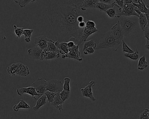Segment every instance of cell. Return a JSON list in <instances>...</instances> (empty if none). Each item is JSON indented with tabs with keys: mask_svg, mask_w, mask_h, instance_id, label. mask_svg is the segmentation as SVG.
Segmentation results:
<instances>
[{
	"mask_svg": "<svg viewBox=\"0 0 149 119\" xmlns=\"http://www.w3.org/2000/svg\"><path fill=\"white\" fill-rule=\"evenodd\" d=\"M47 15L56 41L68 42L74 39L77 45H82L84 29L79 27L77 18L82 15L80 8L64 0H54L49 3Z\"/></svg>",
	"mask_w": 149,
	"mask_h": 119,
	"instance_id": "6da1fadb",
	"label": "cell"
},
{
	"mask_svg": "<svg viewBox=\"0 0 149 119\" xmlns=\"http://www.w3.org/2000/svg\"><path fill=\"white\" fill-rule=\"evenodd\" d=\"M119 19L118 21L123 29L124 36H129L136 31L139 28V23L137 17L122 16Z\"/></svg>",
	"mask_w": 149,
	"mask_h": 119,
	"instance_id": "7a4b0ae2",
	"label": "cell"
},
{
	"mask_svg": "<svg viewBox=\"0 0 149 119\" xmlns=\"http://www.w3.org/2000/svg\"><path fill=\"white\" fill-rule=\"evenodd\" d=\"M122 44V41L119 40L113 36L110 31H109L104 35L97 45L95 50L101 49L112 48L116 51Z\"/></svg>",
	"mask_w": 149,
	"mask_h": 119,
	"instance_id": "3957f363",
	"label": "cell"
},
{
	"mask_svg": "<svg viewBox=\"0 0 149 119\" xmlns=\"http://www.w3.org/2000/svg\"><path fill=\"white\" fill-rule=\"evenodd\" d=\"M135 6L132 3L125 4L122 11L120 12L117 13L116 17L119 18L122 16H124V17L136 16L139 18V15L135 12Z\"/></svg>",
	"mask_w": 149,
	"mask_h": 119,
	"instance_id": "277c9868",
	"label": "cell"
},
{
	"mask_svg": "<svg viewBox=\"0 0 149 119\" xmlns=\"http://www.w3.org/2000/svg\"><path fill=\"white\" fill-rule=\"evenodd\" d=\"M63 90V85L61 81L57 80L47 81L46 91L60 93Z\"/></svg>",
	"mask_w": 149,
	"mask_h": 119,
	"instance_id": "5b68a950",
	"label": "cell"
},
{
	"mask_svg": "<svg viewBox=\"0 0 149 119\" xmlns=\"http://www.w3.org/2000/svg\"><path fill=\"white\" fill-rule=\"evenodd\" d=\"M79 45L75 44L74 47L69 48V52L68 53L62 55V58L63 59L66 58L73 59L77 60L78 61H82V58L80 57L81 53L79 50Z\"/></svg>",
	"mask_w": 149,
	"mask_h": 119,
	"instance_id": "8992f818",
	"label": "cell"
},
{
	"mask_svg": "<svg viewBox=\"0 0 149 119\" xmlns=\"http://www.w3.org/2000/svg\"><path fill=\"white\" fill-rule=\"evenodd\" d=\"M16 91H17L18 95L19 96H22L24 93L28 94L31 95L33 98L36 100H38L39 98L42 95L38 93L35 88L33 86L17 89Z\"/></svg>",
	"mask_w": 149,
	"mask_h": 119,
	"instance_id": "52a82bcc",
	"label": "cell"
},
{
	"mask_svg": "<svg viewBox=\"0 0 149 119\" xmlns=\"http://www.w3.org/2000/svg\"><path fill=\"white\" fill-rule=\"evenodd\" d=\"M47 85V80L42 78H39L32 84V86L35 88L38 93L43 95L46 92Z\"/></svg>",
	"mask_w": 149,
	"mask_h": 119,
	"instance_id": "ba28073f",
	"label": "cell"
},
{
	"mask_svg": "<svg viewBox=\"0 0 149 119\" xmlns=\"http://www.w3.org/2000/svg\"><path fill=\"white\" fill-rule=\"evenodd\" d=\"M96 82L94 80H91L89 84L85 87L82 88L81 91L82 92V94L83 97L89 98L91 100L95 101L96 100L94 97L92 92V87L94 86L95 85Z\"/></svg>",
	"mask_w": 149,
	"mask_h": 119,
	"instance_id": "9c48e42d",
	"label": "cell"
},
{
	"mask_svg": "<svg viewBox=\"0 0 149 119\" xmlns=\"http://www.w3.org/2000/svg\"><path fill=\"white\" fill-rule=\"evenodd\" d=\"M110 31L111 34L118 39L123 40L124 37L123 33L119 21L111 27Z\"/></svg>",
	"mask_w": 149,
	"mask_h": 119,
	"instance_id": "30bf717a",
	"label": "cell"
},
{
	"mask_svg": "<svg viewBox=\"0 0 149 119\" xmlns=\"http://www.w3.org/2000/svg\"><path fill=\"white\" fill-rule=\"evenodd\" d=\"M50 40V39L47 38V36L45 35H41L36 38L34 43L36 46L40 48L42 50H44L47 48L48 42Z\"/></svg>",
	"mask_w": 149,
	"mask_h": 119,
	"instance_id": "8fae6325",
	"label": "cell"
},
{
	"mask_svg": "<svg viewBox=\"0 0 149 119\" xmlns=\"http://www.w3.org/2000/svg\"><path fill=\"white\" fill-rule=\"evenodd\" d=\"M43 50L38 47L35 46L33 48H29L28 50L29 55L33 59L41 60V55Z\"/></svg>",
	"mask_w": 149,
	"mask_h": 119,
	"instance_id": "7c38bea8",
	"label": "cell"
},
{
	"mask_svg": "<svg viewBox=\"0 0 149 119\" xmlns=\"http://www.w3.org/2000/svg\"><path fill=\"white\" fill-rule=\"evenodd\" d=\"M55 45L59 49V53L62 55L67 54L69 52V48L68 46L67 42H60L58 41H56Z\"/></svg>",
	"mask_w": 149,
	"mask_h": 119,
	"instance_id": "4fadbf2b",
	"label": "cell"
},
{
	"mask_svg": "<svg viewBox=\"0 0 149 119\" xmlns=\"http://www.w3.org/2000/svg\"><path fill=\"white\" fill-rule=\"evenodd\" d=\"M99 2V0H85L80 9L84 11L88 8H96L97 4Z\"/></svg>",
	"mask_w": 149,
	"mask_h": 119,
	"instance_id": "5bb4252c",
	"label": "cell"
},
{
	"mask_svg": "<svg viewBox=\"0 0 149 119\" xmlns=\"http://www.w3.org/2000/svg\"><path fill=\"white\" fill-rule=\"evenodd\" d=\"M63 102L61 98L60 94L57 93L54 99L52 105L56 108L61 113L62 111H63Z\"/></svg>",
	"mask_w": 149,
	"mask_h": 119,
	"instance_id": "9a60e30c",
	"label": "cell"
},
{
	"mask_svg": "<svg viewBox=\"0 0 149 119\" xmlns=\"http://www.w3.org/2000/svg\"><path fill=\"white\" fill-rule=\"evenodd\" d=\"M29 74H30V71H29V68L28 66H25L22 63H21L20 65L16 72V75H19V76L26 77L29 75Z\"/></svg>",
	"mask_w": 149,
	"mask_h": 119,
	"instance_id": "2e32d148",
	"label": "cell"
},
{
	"mask_svg": "<svg viewBox=\"0 0 149 119\" xmlns=\"http://www.w3.org/2000/svg\"><path fill=\"white\" fill-rule=\"evenodd\" d=\"M47 97L46 95H42V96H41L40 98L37 100V102L35 106L33 107V109L34 111H37L42 106L47 103Z\"/></svg>",
	"mask_w": 149,
	"mask_h": 119,
	"instance_id": "e0dca14e",
	"label": "cell"
},
{
	"mask_svg": "<svg viewBox=\"0 0 149 119\" xmlns=\"http://www.w3.org/2000/svg\"><path fill=\"white\" fill-rule=\"evenodd\" d=\"M97 31H98L97 29H95V30H91V29H89V28L85 27L84 29L82 36V42L84 43L87 41L88 38L90 35H92L93 34L96 33L97 32Z\"/></svg>",
	"mask_w": 149,
	"mask_h": 119,
	"instance_id": "ac0fdd59",
	"label": "cell"
},
{
	"mask_svg": "<svg viewBox=\"0 0 149 119\" xmlns=\"http://www.w3.org/2000/svg\"><path fill=\"white\" fill-rule=\"evenodd\" d=\"M30 108V106L28 105L23 100H21L18 104L14 105L13 107V109L15 112H18L21 109H29Z\"/></svg>",
	"mask_w": 149,
	"mask_h": 119,
	"instance_id": "d6986e66",
	"label": "cell"
},
{
	"mask_svg": "<svg viewBox=\"0 0 149 119\" xmlns=\"http://www.w3.org/2000/svg\"><path fill=\"white\" fill-rule=\"evenodd\" d=\"M139 26H140L141 30L144 32L145 29H146V26H147V23H148L147 18H146L145 14L142 13L139 15Z\"/></svg>",
	"mask_w": 149,
	"mask_h": 119,
	"instance_id": "ffe728a7",
	"label": "cell"
},
{
	"mask_svg": "<svg viewBox=\"0 0 149 119\" xmlns=\"http://www.w3.org/2000/svg\"><path fill=\"white\" fill-rule=\"evenodd\" d=\"M21 63L18 62V63H13V64L10 65L7 69L8 73L12 76H15L16 75V72L20 65Z\"/></svg>",
	"mask_w": 149,
	"mask_h": 119,
	"instance_id": "44dd1931",
	"label": "cell"
},
{
	"mask_svg": "<svg viewBox=\"0 0 149 119\" xmlns=\"http://www.w3.org/2000/svg\"><path fill=\"white\" fill-rule=\"evenodd\" d=\"M148 66V63L146 60L145 55H143L139 59L138 63V69L139 70H143Z\"/></svg>",
	"mask_w": 149,
	"mask_h": 119,
	"instance_id": "7402d4cb",
	"label": "cell"
},
{
	"mask_svg": "<svg viewBox=\"0 0 149 119\" xmlns=\"http://www.w3.org/2000/svg\"><path fill=\"white\" fill-rule=\"evenodd\" d=\"M113 7L112 5H109L100 2H98L96 6V8L101 12H105L108 9Z\"/></svg>",
	"mask_w": 149,
	"mask_h": 119,
	"instance_id": "603a6c76",
	"label": "cell"
},
{
	"mask_svg": "<svg viewBox=\"0 0 149 119\" xmlns=\"http://www.w3.org/2000/svg\"><path fill=\"white\" fill-rule=\"evenodd\" d=\"M47 52H56L59 53V50L58 48L56 47L55 45V42L53 41L52 40H50L47 43V46L46 48H45Z\"/></svg>",
	"mask_w": 149,
	"mask_h": 119,
	"instance_id": "cb8c5ba5",
	"label": "cell"
},
{
	"mask_svg": "<svg viewBox=\"0 0 149 119\" xmlns=\"http://www.w3.org/2000/svg\"><path fill=\"white\" fill-rule=\"evenodd\" d=\"M97 46V45L96 43L95 42V41L91 39L90 40L86 41L84 42L83 47V52H84L86 48L89 47L93 48L95 50Z\"/></svg>",
	"mask_w": 149,
	"mask_h": 119,
	"instance_id": "d4e9b609",
	"label": "cell"
},
{
	"mask_svg": "<svg viewBox=\"0 0 149 119\" xmlns=\"http://www.w3.org/2000/svg\"><path fill=\"white\" fill-rule=\"evenodd\" d=\"M111 5L114 7H116L118 9V13L120 12L123 8L124 1V0H115Z\"/></svg>",
	"mask_w": 149,
	"mask_h": 119,
	"instance_id": "484cf974",
	"label": "cell"
},
{
	"mask_svg": "<svg viewBox=\"0 0 149 119\" xmlns=\"http://www.w3.org/2000/svg\"><path fill=\"white\" fill-rule=\"evenodd\" d=\"M124 56L132 60L137 61L139 58V52L137 49H136L135 52L133 53H125L124 54Z\"/></svg>",
	"mask_w": 149,
	"mask_h": 119,
	"instance_id": "4316f807",
	"label": "cell"
},
{
	"mask_svg": "<svg viewBox=\"0 0 149 119\" xmlns=\"http://www.w3.org/2000/svg\"><path fill=\"white\" fill-rule=\"evenodd\" d=\"M60 55H61V54L58 53V52H51V51L47 52L45 60H47L53 59H56V58H59Z\"/></svg>",
	"mask_w": 149,
	"mask_h": 119,
	"instance_id": "83f0119b",
	"label": "cell"
},
{
	"mask_svg": "<svg viewBox=\"0 0 149 119\" xmlns=\"http://www.w3.org/2000/svg\"><path fill=\"white\" fill-rule=\"evenodd\" d=\"M33 32V29H25L23 32V35L25 36V40L26 42L29 43L31 41V36Z\"/></svg>",
	"mask_w": 149,
	"mask_h": 119,
	"instance_id": "f1b7e54d",
	"label": "cell"
},
{
	"mask_svg": "<svg viewBox=\"0 0 149 119\" xmlns=\"http://www.w3.org/2000/svg\"><path fill=\"white\" fill-rule=\"evenodd\" d=\"M57 93H54V92H50L49 91H46L44 94L46 95L47 97V100L49 102V104H52L54 101V99Z\"/></svg>",
	"mask_w": 149,
	"mask_h": 119,
	"instance_id": "f546056e",
	"label": "cell"
},
{
	"mask_svg": "<svg viewBox=\"0 0 149 119\" xmlns=\"http://www.w3.org/2000/svg\"><path fill=\"white\" fill-rule=\"evenodd\" d=\"M85 0H68V2L77 8H81Z\"/></svg>",
	"mask_w": 149,
	"mask_h": 119,
	"instance_id": "4dcf8cb0",
	"label": "cell"
},
{
	"mask_svg": "<svg viewBox=\"0 0 149 119\" xmlns=\"http://www.w3.org/2000/svg\"><path fill=\"white\" fill-rule=\"evenodd\" d=\"M14 28L15 33L16 35V37L17 38H20L21 37L22 35H23V32H24V28H23L18 27L15 25L13 26Z\"/></svg>",
	"mask_w": 149,
	"mask_h": 119,
	"instance_id": "1f68e13d",
	"label": "cell"
},
{
	"mask_svg": "<svg viewBox=\"0 0 149 119\" xmlns=\"http://www.w3.org/2000/svg\"><path fill=\"white\" fill-rule=\"evenodd\" d=\"M122 45H123V53H133L134 51L131 49L125 43L124 40H122Z\"/></svg>",
	"mask_w": 149,
	"mask_h": 119,
	"instance_id": "d6a6232c",
	"label": "cell"
},
{
	"mask_svg": "<svg viewBox=\"0 0 149 119\" xmlns=\"http://www.w3.org/2000/svg\"><path fill=\"white\" fill-rule=\"evenodd\" d=\"M71 80L69 77H65L64 80V84H63V89L67 91H70V82Z\"/></svg>",
	"mask_w": 149,
	"mask_h": 119,
	"instance_id": "836d02e7",
	"label": "cell"
},
{
	"mask_svg": "<svg viewBox=\"0 0 149 119\" xmlns=\"http://www.w3.org/2000/svg\"><path fill=\"white\" fill-rule=\"evenodd\" d=\"M70 91H67L63 89L60 95H61V98L63 102L64 103V102L68 99L70 96Z\"/></svg>",
	"mask_w": 149,
	"mask_h": 119,
	"instance_id": "e575fe53",
	"label": "cell"
},
{
	"mask_svg": "<svg viewBox=\"0 0 149 119\" xmlns=\"http://www.w3.org/2000/svg\"><path fill=\"white\" fill-rule=\"evenodd\" d=\"M86 27H85L89 28V29H91V30H95L97 29L95 23L93 21L90 20H87L86 21Z\"/></svg>",
	"mask_w": 149,
	"mask_h": 119,
	"instance_id": "d590c367",
	"label": "cell"
},
{
	"mask_svg": "<svg viewBox=\"0 0 149 119\" xmlns=\"http://www.w3.org/2000/svg\"><path fill=\"white\" fill-rule=\"evenodd\" d=\"M106 14L109 18H113L116 17V8H114V7L112 8L108 9L106 12Z\"/></svg>",
	"mask_w": 149,
	"mask_h": 119,
	"instance_id": "8d00e7d4",
	"label": "cell"
},
{
	"mask_svg": "<svg viewBox=\"0 0 149 119\" xmlns=\"http://www.w3.org/2000/svg\"><path fill=\"white\" fill-rule=\"evenodd\" d=\"M149 109L146 108L144 110L143 112H142L139 117V119H149V116H148L149 113Z\"/></svg>",
	"mask_w": 149,
	"mask_h": 119,
	"instance_id": "74e56055",
	"label": "cell"
},
{
	"mask_svg": "<svg viewBox=\"0 0 149 119\" xmlns=\"http://www.w3.org/2000/svg\"><path fill=\"white\" fill-rule=\"evenodd\" d=\"M37 0H21L19 6L21 8H24L31 2H35Z\"/></svg>",
	"mask_w": 149,
	"mask_h": 119,
	"instance_id": "f35d334b",
	"label": "cell"
},
{
	"mask_svg": "<svg viewBox=\"0 0 149 119\" xmlns=\"http://www.w3.org/2000/svg\"><path fill=\"white\" fill-rule=\"evenodd\" d=\"M95 49L93 48L89 47L86 48L84 51V53L85 55H88L89 54H93L95 52Z\"/></svg>",
	"mask_w": 149,
	"mask_h": 119,
	"instance_id": "ab89813d",
	"label": "cell"
},
{
	"mask_svg": "<svg viewBox=\"0 0 149 119\" xmlns=\"http://www.w3.org/2000/svg\"><path fill=\"white\" fill-rule=\"evenodd\" d=\"M144 36L146 39V40L148 41L149 42V28H146L144 31Z\"/></svg>",
	"mask_w": 149,
	"mask_h": 119,
	"instance_id": "60d3db41",
	"label": "cell"
},
{
	"mask_svg": "<svg viewBox=\"0 0 149 119\" xmlns=\"http://www.w3.org/2000/svg\"><path fill=\"white\" fill-rule=\"evenodd\" d=\"M114 1H115V0H99V2L109 4V5H111L114 2Z\"/></svg>",
	"mask_w": 149,
	"mask_h": 119,
	"instance_id": "b9f144b4",
	"label": "cell"
},
{
	"mask_svg": "<svg viewBox=\"0 0 149 119\" xmlns=\"http://www.w3.org/2000/svg\"><path fill=\"white\" fill-rule=\"evenodd\" d=\"M85 18H86V17L84 16L83 15H80L78 16V18H77V21L79 23H80V22H83V21H84V19H85Z\"/></svg>",
	"mask_w": 149,
	"mask_h": 119,
	"instance_id": "7bdbcfd3",
	"label": "cell"
},
{
	"mask_svg": "<svg viewBox=\"0 0 149 119\" xmlns=\"http://www.w3.org/2000/svg\"><path fill=\"white\" fill-rule=\"evenodd\" d=\"M67 44H68L69 48H71L73 47L76 44L72 40L69 41L68 42H67Z\"/></svg>",
	"mask_w": 149,
	"mask_h": 119,
	"instance_id": "ee69618b",
	"label": "cell"
},
{
	"mask_svg": "<svg viewBox=\"0 0 149 119\" xmlns=\"http://www.w3.org/2000/svg\"><path fill=\"white\" fill-rule=\"evenodd\" d=\"M86 21H84L83 22L79 23V27L80 28L84 29L85 28L86 25Z\"/></svg>",
	"mask_w": 149,
	"mask_h": 119,
	"instance_id": "f6af8a7d",
	"label": "cell"
},
{
	"mask_svg": "<svg viewBox=\"0 0 149 119\" xmlns=\"http://www.w3.org/2000/svg\"><path fill=\"white\" fill-rule=\"evenodd\" d=\"M124 4H131V3H132V2H133L132 0H124Z\"/></svg>",
	"mask_w": 149,
	"mask_h": 119,
	"instance_id": "bcb514c9",
	"label": "cell"
},
{
	"mask_svg": "<svg viewBox=\"0 0 149 119\" xmlns=\"http://www.w3.org/2000/svg\"><path fill=\"white\" fill-rule=\"evenodd\" d=\"M144 3H145L146 6L147 8H149V0H145V1H144Z\"/></svg>",
	"mask_w": 149,
	"mask_h": 119,
	"instance_id": "7dc6e473",
	"label": "cell"
},
{
	"mask_svg": "<svg viewBox=\"0 0 149 119\" xmlns=\"http://www.w3.org/2000/svg\"><path fill=\"white\" fill-rule=\"evenodd\" d=\"M145 47L147 50L149 51V42L146 40V44L145 45Z\"/></svg>",
	"mask_w": 149,
	"mask_h": 119,
	"instance_id": "c3c4849f",
	"label": "cell"
},
{
	"mask_svg": "<svg viewBox=\"0 0 149 119\" xmlns=\"http://www.w3.org/2000/svg\"><path fill=\"white\" fill-rule=\"evenodd\" d=\"M16 3V4H18L19 5V3H20L21 1V0H13Z\"/></svg>",
	"mask_w": 149,
	"mask_h": 119,
	"instance_id": "681fc988",
	"label": "cell"
},
{
	"mask_svg": "<svg viewBox=\"0 0 149 119\" xmlns=\"http://www.w3.org/2000/svg\"><path fill=\"white\" fill-rule=\"evenodd\" d=\"M138 1H140V2H143V0H137Z\"/></svg>",
	"mask_w": 149,
	"mask_h": 119,
	"instance_id": "f907efd6",
	"label": "cell"
},
{
	"mask_svg": "<svg viewBox=\"0 0 149 119\" xmlns=\"http://www.w3.org/2000/svg\"><path fill=\"white\" fill-rule=\"evenodd\" d=\"M148 116H149V113H148Z\"/></svg>",
	"mask_w": 149,
	"mask_h": 119,
	"instance_id": "816d5d0a",
	"label": "cell"
}]
</instances>
